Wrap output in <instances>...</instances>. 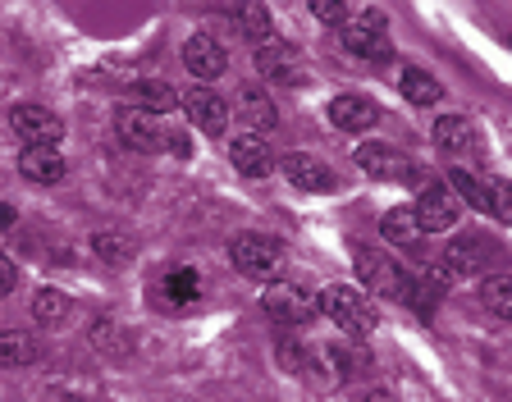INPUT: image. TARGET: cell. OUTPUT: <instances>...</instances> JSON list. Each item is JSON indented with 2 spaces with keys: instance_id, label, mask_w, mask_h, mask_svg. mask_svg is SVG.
<instances>
[{
  "instance_id": "obj_35",
  "label": "cell",
  "mask_w": 512,
  "mask_h": 402,
  "mask_svg": "<svg viewBox=\"0 0 512 402\" xmlns=\"http://www.w3.org/2000/svg\"><path fill=\"white\" fill-rule=\"evenodd\" d=\"M165 147H170L179 160H188V156H192V138H188V133H174V138H165Z\"/></svg>"
},
{
  "instance_id": "obj_22",
  "label": "cell",
  "mask_w": 512,
  "mask_h": 402,
  "mask_svg": "<svg viewBox=\"0 0 512 402\" xmlns=\"http://www.w3.org/2000/svg\"><path fill=\"white\" fill-rule=\"evenodd\" d=\"M380 233L389 238L394 247H403V252H416L421 247V224H416V211L412 206H398V211H389L380 220Z\"/></svg>"
},
{
  "instance_id": "obj_6",
  "label": "cell",
  "mask_w": 512,
  "mask_h": 402,
  "mask_svg": "<svg viewBox=\"0 0 512 402\" xmlns=\"http://www.w3.org/2000/svg\"><path fill=\"white\" fill-rule=\"evenodd\" d=\"M384 14L380 10H366L357 14V19H348V28H343V46H348L352 55H362V60H389L394 55V46H389V37H384Z\"/></svg>"
},
{
  "instance_id": "obj_1",
  "label": "cell",
  "mask_w": 512,
  "mask_h": 402,
  "mask_svg": "<svg viewBox=\"0 0 512 402\" xmlns=\"http://www.w3.org/2000/svg\"><path fill=\"white\" fill-rule=\"evenodd\" d=\"M261 307H266V316L275 320L279 329H302L307 320L320 316V297L311 293L307 284L275 279V284H266V293H261Z\"/></svg>"
},
{
  "instance_id": "obj_38",
  "label": "cell",
  "mask_w": 512,
  "mask_h": 402,
  "mask_svg": "<svg viewBox=\"0 0 512 402\" xmlns=\"http://www.w3.org/2000/svg\"><path fill=\"white\" fill-rule=\"evenodd\" d=\"M55 402H83V398H55Z\"/></svg>"
},
{
  "instance_id": "obj_36",
  "label": "cell",
  "mask_w": 512,
  "mask_h": 402,
  "mask_svg": "<svg viewBox=\"0 0 512 402\" xmlns=\"http://www.w3.org/2000/svg\"><path fill=\"white\" fill-rule=\"evenodd\" d=\"M14 229V206H0V233Z\"/></svg>"
},
{
  "instance_id": "obj_21",
  "label": "cell",
  "mask_w": 512,
  "mask_h": 402,
  "mask_svg": "<svg viewBox=\"0 0 512 402\" xmlns=\"http://www.w3.org/2000/svg\"><path fill=\"white\" fill-rule=\"evenodd\" d=\"M435 147L448 151V156H462V151H471V147H476V128H471V119L467 115H439Z\"/></svg>"
},
{
  "instance_id": "obj_8",
  "label": "cell",
  "mask_w": 512,
  "mask_h": 402,
  "mask_svg": "<svg viewBox=\"0 0 512 402\" xmlns=\"http://www.w3.org/2000/svg\"><path fill=\"white\" fill-rule=\"evenodd\" d=\"M115 133H119V142H124L128 151H138V156H151V151L165 147V128L156 124V115H147V110H138V106L119 110Z\"/></svg>"
},
{
  "instance_id": "obj_24",
  "label": "cell",
  "mask_w": 512,
  "mask_h": 402,
  "mask_svg": "<svg viewBox=\"0 0 512 402\" xmlns=\"http://www.w3.org/2000/svg\"><path fill=\"white\" fill-rule=\"evenodd\" d=\"M398 87H403V96L412 101V106H435L439 96H444L439 78H435V74H426V69H416V64H407V69H403Z\"/></svg>"
},
{
  "instance_id": "obj_7",
  "label": "cell",
  "mask_w": 512,
  "mask_h": 402,
  "mask_svg": "<svg viewBox=\"0 0 512 402\" xmlns=\"http://www.w3.org/2000/svg\"><path fill=\"white\" fill-rule=\"evenodd\" d=\"M179 101H183V115L192 119V128H202L206 138H224V133H229V106H224L220 92H211V87H188Z\"/></svg>"
},
{
  "instance_id": "obj_11",
  "label": "cell",
  "mask_w": 512,
  "mask_h": 402,
  "mask_svg": "<svg viewBox=\"0 0 512 402\" xmlns=\"http://www.w3.org/2000/svg\"><path fill=\"white\" fill-rule=\"evenodd\" d=\"M256 74L270 78V83L279 87H293V83H307V69H302L298 60V46H288V42H266V46H256Z\"/></svg>"
},
{
  "instance_id": "obj_28",
  "label": "cell",
  "mask_w": 512,
  "mask_h": 402,
  "mask_svg": "<svg viewBox=\"0 0 512 402\" xmlns=\"http://www.w3.org/2000/svg\"><path fill=\"white\" fill-rule=\"evenodd\" d=\"M448 192H453V197H462V201H471L476 211L490 215V188H485V183H480L476 174L453 170V174H448Z\"/></svg>"
},
{
  "instance_id": "obj_12",
  "label": "cell",
  "mask_w": 512,
  "mask_h": 402,
  "mask_svg": "<svg viewBox=\"0 0 512 402\" xmlns=\"http://www.w3.org/2000/svg\"><path fill=\"white\" fill-rule=\"evenodd\" d=\"M279 170H284V179L302 192H330L334 188L330 165L320 156H311V151H288V156L279 160Z\"/></svg>"
},
{
  "instance_id": "obj_9",
  "label": "cell",
  "mask_w": 512,
  "mask_h": 402,
  "mask_svg": "<svg viewBox=\"0 0 512 402\" xmlns=\"http://www.w3.org/2000/svg\"><path fill=\"white\" fill-rule=\"evenodd\" d=\"M416 224H421V233H444V229H453L458 224V215H462V201L448 192V183H430L421 197H416Z\"/></svg>"
},
{
  "instance_id": "obj_20",
  "label": "cell",
  "mask_w": 512,
  "mask_h": 402,
  "mask_svg": "<svg viewBox=\"0 0 512 402\" xmlns=\"http://www.w3.org/2000/svg\"><path fill=\"white\" fill-rule=\"evenodd\" d=\"M32 316L46 329H64L69 316H74V297L60 293V288H37V293H32Z\"/></svg>"
},
{
  "instance_id": "obj_13",
  "label": "cell",
  "mask_w": 512,
  "mask_h": 402,
  "mask_svg": "<svg viewBox=\"0 0 512 402\" xmlns=\"http://www.w3.org/2000/svg\"><path fill=\"white\" fill-rule=\"evenodd\" d=\"M183 64H188L192 78L211 83V78H220L224 69H229V55H224V46L215 42V37H206V32H192L188 42H183Z\"/></svg>"
},
{
  "instance_id": "obj_33",
  "label": "cell",
  "mask_w": 512,
  "mask_h": 402,
  "mask_svg": "<svg viewBox=\"0 0 512 402\" xmlns=\"http://www.w3.org/2000/svg\"><path fill=\"white\" fill-rule=\"evenodd\" d=\"M311 14H316L320 23H343V28H348V5H343V0H311Z\"/></svg>"
},
{
  "instance_id": "obj_34",
  "label": "cell",
  "mask_w": 512,
  "mask_h": 402,
  "mask_svg": "<svg viewBox=\"0 0 512 402\" xmlns=\"http://www.w3.org/2000/svg\"><path fill=\"white\" fill-rule=\"evenodd\" d=\"M14 288H19V265H14L10 256L0 252V297H10Z\"/></svg>"
},
{
  "instance_id": "obj_26",
  "label": "cell",
  "mask_w": 512,
  "mask_h": 402,
  "mask_svg": "<svg viewBox=\"0 0 512 402\" xmlns=\"http://www.w3.org/2000/svg\"><path fill=\"white\" fill-rule=\"evenodd\" d=\"M238 32H243L252 46H266L275 42V23H270V10L266 5H238Z\"/></svg>"
},
{
  "instance_id": "obj_32",
  "label": "cell",
  "mask_w": 512,
  "mask_h": 402,
  "mask_svg": "<svg viewBox=\"0 0 512 402\" xmlns=\"http://www.w3.org/2000/svg\"><path fill=\"white\" fill-rule=\"evenodd\" d=\"M490 215H499L503 224H512V183L508 179H490Z\"/></svg>"
},
{
  "instance_id": "obj_37",
  "label": "cell",
  "mask_w": 512,
  "mask_h": 402,
  "mask_svg": "<svg viewBox=\"0 0 512 402\" xmlns=\"http://www.w3.org/2000/svg\"><path fill=\"white\" fill-rule=\"evenodd\" d=\"M366 402H394V398H389L384 389H375V393H366Z\"/></svg>"
},
{
  "instance_id": "obj_23",
  "label": "cell",
  "mask_w": 512,
  "mask_h": 402,
  "mask_svg": "<svg viewBox=\"0 0 512 402\" xmlns=\"http://www.w3.org/2000/svg\"><path fill=\"white\" fill-rule=\"evenodd\" d=\"M37 361V339L28 329H5L0 334V371H23Z\"/></svg>"
},
{
  "instance_id": "obj_4",
  "label": "cell",
  "mask_w": 512,
  "mask_h": 402,
  "mask_svg": "<svg viewBox=\"0 0 512 402\" xmlns=\"http://www.w3.org/2000/svg\"><path fill=\"white\" fill-rule=\"evenodd\" d=\"M320 311H325V316H330L343 334H371V329H375L371 302H366L357 288H348V284H330V288H325V293H320Z\"/></svg>"
},
{
  "instance_id": "obj_17",
  "label": "cell",
  "mask_w": 512,
  "mask_h": 402,
  "mask_svg": "<svg viewBox=\"0 0 512 402\" xmlns=\"http://www.w3.org/2000/svg\"><path fill=\"white\" fill-rule=\"evenodd\" d=\"M160 307L170 311V316H179V311H188L197 297H202V279H197V270H170V275L160 279L156 288Z\"/></svg>"
},
{
  "instance_id": "obj_18",
  "label": "cell",
  "mask_w": 512,
  "mask_h": 402,
  "mask_svg": "<svg viewBox=\"0 0 512 402\" xmlns=\"http://www.w3.org/2000/svg\"><path fill=\"white\" fill-rule=\"evenodd\" d=\"M375 119H380V106L366 96H334L330 101V124L343 133H366Z\"/></svg>"
},
{
  "instance_id": "obj_29",
  "label": "cell",
  "mask_w": 512,
  "mask_h": 402,
  "mask_svg": "<svg viewBox=\"0 0 512 402\" xmlns=\"http://www.w3.org/2000/svg\"><path fill=\"white\" fill-rule=\"evenodd\" d=\"M480 297L499 320H512V275H490L480 284Z\"/></svg>"
},
{
  "instance_id": "obj_25",
  "label": "cell",
  "mask_w": 512,
  "mask_h": 402,
  "mask_svg": "<svg viewBox=\"0 0 512 402\" xmlns=\"http://www.w3.org/2000/svg\"><path fill=\"white\" fill-rule=\"evenodd\" d=\"M133 92H138V110H147V115H170V110H179V92H174L165 78H147V83H138Z\"/></svg>"
},
{
  "instance_id": "obj_15",
  "label": "cell",
  "mask_w": 512,
  "mask_h": 402,
  "mask_svg": "<svg viewBox=\"0 0 512 402\" xmlns=\"http://www.w3.org/2000/svg\"><path fill=\"white\" fill-rule=\"evenodd\" d=\"M352 160L362 165V174H371V179H380V183L407 179V156H398L389 142H362Z\"/></svg>"
},
{
  "instance_id": "obj_16",
  "label": "cell",
  "mask_w": 512,
  "mask_h": 402,
  "mask_svg": "<svg viewBox=\"0 0 512 402\" xmlns=\"http://www.w3.org/2000/svg\"><path fill=\"white\" fill-rule=\"evenodd\" d=\"M19 174L28 183H64V174H69V165H64V156H60V147H23V156H19Z\"/></svg>"
},
{
  "instance_id": "obj_3",
  "label": "cell",
  "mask_w": 512,
  "mask_h": 402,
  "mask_svg": "<svg viewBox=\"0 0 512 402\" xmlns=\"http://www.w3.org/2000/svg\"><path fill=\"white\" fill-rule=\"evenodd\" d=\"M485 243L480 238H453V243L439 252V261L430 265V279H435L439 288H453V284H467V279H476L480 270H485Z\"/></svg>"
},
{
  "instance_id": "obj_10",
  "label": "cell",
  "mask_w": 512,
  "mask_h": 402,
  "mask_svg": "<svg viewBox=\"0 0 512 402\" xmlns=\"http://www.w3.org/2000/svg\"><path fill=\"white\" fill-rule=\"evenodd\" d=\"M357 270H362V279H366V288L371 293H380V297H394V302H403L407 297V284H412V275H403L394 261L384 252H371V247H362L357 252Z\"/></svg>"
},
{
  "instance_id": "obj_31",
  "label": "cell",
  "mask_w": 512,
  "mask_h": 402,
  "mask_svg": "<svg viewBox=\"0 0 512 402\" xmlns=\"http://www.w3.org/2000/svg\"><path fill=\"white\" fill-rule=\"evenodd\" d=\"M124 343H128V334L115 325V320H106V316L92 320V348L96 352H106V357H110V352H119Z\"/></svg>"
},
{
  "instance_id": "obj_30",
  "label": "cell",
  "mask_w": 512,
  "mask_h": 402,
  "mask_svg": "<svg viewBox=\"0 0 512 402\" xmlns=\"http://www.w3.org/2000/svg\"><path fill=\"white\" fill-rule=\"evenodd\" d=\"M92 252L101 256V261H110V265H128V261H133V243H128L124 233H110V229L92 233Z\"/></svg>"
},
{
  "instance_id": "obj_5",
  "label": "cell",
  "mask_w": 512,
  "mask_h": 402,
  "mask_svg": "<svg viewBox=\"0 0 512 402\" xmlns=\"http://www.w3.org/2000/svg\"><path fill=\"white\" fill-rule=\"evenodd\" d=\"M10 128L23 147H55L64 138V119L51 106H37V101H23L10 110Z\"/></svg>"
},
{
  "instance_id": "obj_27",
  "label": "cell",
  "mask_w": 512,
  "mask_h": 402,
  "mask_svg": "<svg viewBox=\"0 0 512 402\" xmlns=\"http://www.w3.org/2000/svg\"><path fill=\"white\" fill-rule=\"evenodd\" d=\"M439 297H444V288L435 284L430 275H412V284H407V307L416 311V316H435V307H439Z\"/></svg>"
},
{
  "instance_id": "obj_14",
  "label": "cell",
  "mask_w": 512,
  "mask_h": 402,
  "mask_svg": "<svg viewBox=\"0 0 512 402\" xmlns=\"http://www.w3.org/2000/svg\"><path fill=\"white\" fill-rule=\"evenodd\" d=\"M229 160H234V170L243 174V179H266V174H275V151H270L266 138H256V133L234 138Z\"/></svg>"
},
{
  "instance_id": "obj_2",
  "label": "cell",
  "mask_w": 512,
  "mask_h": 402,
  "mask_svg": "<svg viewBox=\"0 0 512 402\" xmlns=\"http://www.w3.org/2000/svg\"><path fill=\"white\" fill-rule=\"evenodd\" d=\"M234 265L238 275L256 279V284H275V275L284 270V247H279V238H266V233H238Z\"/></svg>"
},
{
  "instance_id": "obj_19",
  "label": "cell",
  "mask_w": 512,
  "mask_h": 402,
  "mask_svg": "<svg viewBox=\"0 0 512 402\" xmlns=\"http://www.w3.org/2000/svg\"><path fill=\"white\" fill-rule=\"evenodd\" d=\"M238 115H243V128H252L256 138H266L270 128H275V101H270L261 87H243L238 92Z\"/></svg>"
}]
</instances>
